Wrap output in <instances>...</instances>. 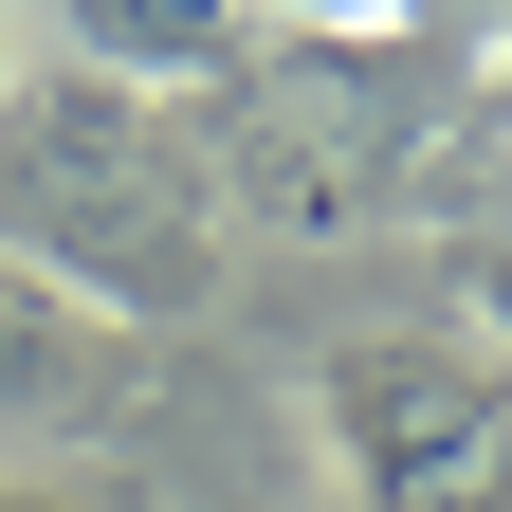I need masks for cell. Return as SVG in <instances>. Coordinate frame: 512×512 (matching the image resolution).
Masks as SVG:
<instances>
[{"label":"cell","instance_id":"277c9868","mask_svg":"<svg viewBox=\"0 0 512 512\" xmlns=\"http://www.w3.org/2000/svg\"><path fill=\"white\" fill-rule=\"evenodd\" d=\"M238 0H74V55H92V92H202L238 74Z\"/></svg>","mask_w":512,"mask_h":512},{"label":"cell","instance_id":"52a82bcc","mask_svg":"<svg viewBox=\"0 0 512 512\" xmlns=\"http://www.w3.org/2000/svg\"><path fill=\"white\" fill-rule=\"evenodd\" d=\"M476 19H494V0H476Z\"/></svg>","mask_w":512,"mask_h":512},{"label":"cell","instance_id":"8992f818","mask_svg":"<svg viewBox=\"0 0 512 512\" xmlns=\"http://www.w3.org/2000/svg\"><path fill=\"white\" fill-rule=\"evenodd\" d=\"M0 110H19V0H0Z\"/></svg>","mask_w":512,"mask_h":512},{"label":"cell","instance_id":"6da1fadb","mask_svg":"<svg viewBox=\"0 0 512 512\" xmlns=\"http://www.w3.org/2000/svg\"><path fill=\"white\" fill-rule=\"evenodd\" d=\"M0 256L19 275H55L74 311H110L128 348L165 330V311H202V165H183V128L147 110V92H55V110H19L0 128Z\"/></svg>","mask_w":512,"mask_h":512},{"label":"cell","instance_id":"7a4b0ae2","mask_svg":"<svg viewBox=\"0 0 512 512\" xmlns=\"http://www.w3.org/2000/svg\"><path fill=\"white\" fill-rule=\"evenodd\" d=\"M330 458L366 476V512H494V384L439 348H348L330 384Z\"/></svg>","mask_w":512,"mask_h":512},{"label":"cell","instance_id":"5b68a950","mask_svg":"<svg viewBox=\"0 0 512 512\" xmlns=\"http://www.w3.org/2000/svg\"><path fill=\"white\" fill-rule=\"evenodd\" d=\"M0 512H128V494H92V476H0Z\"/></svg>","mask_w":512,"mask_h":512},{"label":"cell","instance_id":"3957f363","mask_svg":"<svg viewBox=\"0 0 512 512\" xmlns=\"http://www.w3.org/2000/svg\"><path fill=\"white\" fill-rule=\"evenodd\" d=\"M128 366H147V348H128L110 311H74L55 275L0 256V439H74V421H110Z\"/></svg>","mask_w":512,"mask_h":512}]
</instances>
